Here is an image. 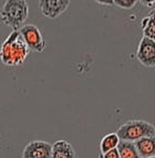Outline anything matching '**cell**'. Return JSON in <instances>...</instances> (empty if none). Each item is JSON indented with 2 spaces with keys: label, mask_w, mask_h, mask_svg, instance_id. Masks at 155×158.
Masks as SVG:
<instances>
[{
  "label": "cell",
  "mask_w": 155,
  "mask_h": 158,
  "mask_svg": "<svg viewBox=\"0 0 155 158\" xmlns=\"http://www.w3.org/2000/svg\"><path fill=\"white\" fill-rule=\"evenodd\" d=\"M29 53V47L22 39L19 30H13L1 44L0 60L6 66L16 68L24 63Z\"/></svg>",
  "instance_id": "1"
},
{
  "label": "cell",
  "mask_w": 155,
  "mask_h": 158,
  "mask_svg": "<svg viewBox=\"0 0 155 158\" xmlns=\"http://www.w3.org/2000/svg\"><path fill=\"white\" fill-rule=\"evenodd\" d=\"M29 16V6L26 0H6L1 11L0 19L5 26L13 30H19Z\"/></svg>",
  "instance_id": "2"
},
{
  "label": "cell",
  "mask_w": 155,
  "mask_h": 158,
  "mask_svg": "<svg viewBox=\"0 0 155 158\" xmlns=\"http://www.w3.org/2000/svg\"><path fill=\"white\" fill-rule=\"evenodd\" d=\"M120 140L135 143L136 140L149 136H155V126L147 121L134 119L124 123L116 131Z\"/></svg>",
  "instance_id": "3"
},
{
  "label": "cell",
  "mask_w": 155,
  "mask_h": 158,
  "mask_svg": "<svg viewBox=\"0 0 155 158\" xmlns=\"http://www.w3.org/2000/svg\"><path fill=\"white\" fill-rule=\"evenodd\" d=\"M21 37L24 40V42L29 47L30 50L36 52H43L45 49V41L42 37L40 29L34 24H27L19 29Z\"/></svg>",
  "instance_id": "4"
},
{
  "label": "cell",
  "mask_w": 155,
  "mask_h": 158,
  "mask_svg": "<svg viewBox=\"0 0 155 158\" xmlns=\"http://www.w3.org/2000/svg\"><path fill=\"white\" fill-rule=\"evenodd\" d=\"M136 59L146 68H155V41L143 37L137 47Z\"/></svg>",
  "instance_id": "5"
},
{
  "label": "cell",
  "mask_w": 155,
  "mask_h": 158,
  "mask_svg": "<svg viewBox=\"0 0 155 158\" xmlns=\"http://www.w3.org/2000/svg\"><path fill=\"white\" fill-rule=\"evenodd\" d=\"M71 0H39L40 12L49 19H55L66 12Z\"/></svg>",
  "instance_id": "6"
},
{
  "label": "cell",
  "mask_w": 155,
  "mask_h": 158,
  "mask_svg": "<svg viewBox=\"0 0 155 158\" xmlns=\"http://www.w3.org/2000/svg\"><path fill=\"white\" fill-rule=\"evenodd\" d=\"M52 145L45 140H31L22 152V158H51Z\"/></svg>",
  "instance_id": "7"
},
{
  "label": "cell",
  "mask_w": 155,
  "mask_h": 158,
  "mask_svg": "<svg viewBox=\"0 0 155 158\" xmlns=\"http://www.w3.org/2000/svg\"><path fill=\"white\" fill-rule=\"evenodd\" d=\"M51 158H75V150L67 140H57L52 145Z\"/></svg>",
  "instance_id": "8"
},
{
  "label": "cell",
  "mask_w": 155,
  "mask_h": 158,
  "mask_svg": "<svg viewBox=\"0 0 155 158\" xmlns=\"http://www.w3.org/2000/svg\"><path fill=\"white\" fill-rule=\"evenodd\" d=\"M140 157L149 158L155 156V136L141 138L134 143Z\"/></svg>",
  "instance_id": "9"
},
{
  "label": "cell",
  "mask_w": 155,
  "mask_h": 158,
  "mask_svg": "<svg viewBox=\"0 0 155 158\" xmlns=\"http://www.w3.org/2000/svg\"><path fill=\"white\" fill-rule=\"evenodd\" d=\"M118 150L121 158H141L137 153L135 144L126 140H120L118 145Z\"/></svg>",
  "instance_id": "10"
},
{
  "label": "cell",
  "mask_w": 155,
  "mask_h": 158,
  "mask_svg": "<svg viewBox=\"0 0 155 158\" xmlns=\"http://www.w3.org/2000/svg\"><path fill=\"white\" fill-rule=\"evenodd\" d=\"M143 37L155 41V12L154 10L142 20Z\"/></svg>",
  "instance_id": "11"
},
{
  "label": "cell",
  "mask_w": 155,
  "mask_h": 158,
  "mask_svg": "<svg viewBox=\"0 0 155 158\" xmlns=\"http://www.w3.org/2000/svg\"><path fill=\"white\" fill-rule=\"evenodd\" d=\"M118 143H120V138H118L116 133H111V134L105 135L100 143L101 154H105L106 152L118 148Z\"/></svg>",
  "instance_id": "12"
},
{
  "label": "cell",
  "mask_w": 155,
  "mask_h": 158,
  "mask_svg": "<svg viewBox=\"0 0 155 158\" xmlns=\"http://www.w3.org/2000/svg\"><path fill=\"white\" fill-rule=\"evenodd\" d=\"M139 2V0H114V5L121 9H132Z\"/></svg>",
  "instance_id": "13"
},
{
  "label": "cell",
  "mask_w": 155,
  "mask_h": 158,
  "mask_svg": "<svg viewBox=\"0 0 155 158\" xmlns=\"http://www.w3.org/2000/svg\"><path fill=\"white\" fill-rule=\"evenodd\" d=\"M100 158H121V157H120L118 148H114V149L110 150V152H106L105 154H101Z\"/></svg>",
  "instance_id": "14"
},
{
  "label": "cell",
  "mask_w": 155,
  "mask_h": 158,
  "mask_svg": "<svg viewBox=\"0 0 155 158\" xmlns=\"http://www.w3.org/2000/svg\"><path fill=\"white\" fill-rule=\"evenodd\" d=\"M97 3L103 6H113L114 5V0H94Z\"/></svg>",
  "instance_id": "15"
},
{
  "label": "cell",
  "mask_w": 155,
  "mask_h": 158,
  "mask_svg": "<svg viewBox=\"0 0 155 158\" xmlns=\"http://www.w3.org/2000/svg\"><path fill=\"white\" fill-rule=\"evenodd\" d=\"M139 2L146 6V7H153V5L155 3V0H139Z\"/></svg>",
  "instance_id": "16"
},
{
  "label": "cell",
  "mask_w": 155,
  "mask_h": 158,
  "mask_svg": "<svg viewBox=\"0 0 155 158\" xmlns=\"http://www.w3.org/2000/svg\"><path fill=\"white\" fill-rule=\"evenodd\" d=\"M149 158H155V156H154V157H149Z\"/></svg>",
  "instance_id": "17"
},
{
  "label": "cell",
  "mask_w": 155,
  "mask_h": 158,
  "mask_svg": "<svg viewBox=\"0 0 155 158\" xmlns=\"http://www.w3.org/2000/svg\"><path fill=\"white\" fill-rule=\"evenodd\" d=\"M153 10H154V9H153ZM154 12H155V10H154Z\"/></svg>",
  "instance_id": "18"
},
{
  "label": "cell",
  "mask_w": 155,
  "mask_h": 158,
  "mask_svg": "<svg viewBox=\"0 0 155 158\" xmlns=\"http://www.w3.org/2000/svg\"><path fill=\"white\" fill-rule=\"evenodd\" d=\"M154 10H155V8H154Z\"/></svg>",
  "instance_id": "19"
}]
</instances>
